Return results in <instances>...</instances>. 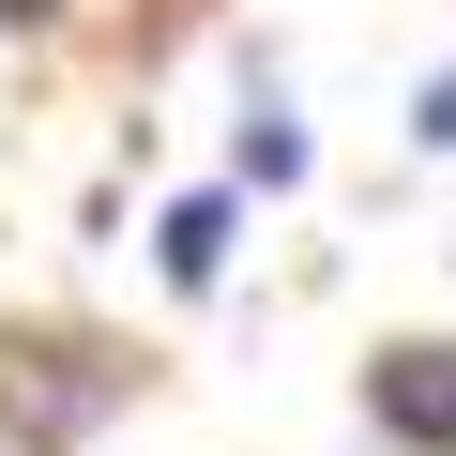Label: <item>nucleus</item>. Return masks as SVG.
I'll return each instance as SVG.
<instances>
[{
    "mask_svg": "<svg viewBox=\"0 0 456 456\" xmlns=\"http://www.w3.org/2000/svg\"><path fill=\"white\" fill-rule=\"evenodd\" d=\"M152 259H167V289H213V274H228V198H167Z\"/></svg>",
    "mask_w": 456,
    "mask_h": 456,
    "instance_id": "obj_3",
    "label": "nucleus"
},
{
    "mask_svg": "<svg viewBox=\"0 0 456 456\" xmlns=\"http://www.w3.org/2000/svg\"><path fill=\"white\" fill-rule=\"evenodd\" d=\"M107 395H122V365L77 350V335H61V350H0V426H16V441H77Z\"/></svg>",
    "mask_w": 456,
    "mask_h": 456,
    "instance_id": "obj_1",
    "label": "nucleus"
},
{
    "mask_svg": "<svg viewBox=\"0 0 456 456\" xmlns=\"http://www.w3.org/2000/svg\"><path fill=\"white\" fill-rule=\"evenodd\" d=\"M244 183H305V137H289V122H274V107H259V122H244Z\"/></svg>",
    "mask_w": 456,
    "mask_h": 456,
    "instance_id": "obj_4",
    "label": "nucleus"
},
{
    "mask_svg": "<svg viewBox=\"0 0 456 456\" xmlns=\"http://www.w3.org/2000/svg\"><path fill=\"white\" fill-rule=\"evenodd\" d=\"M411 137H426V152H456V61H441V77L411 92Z\"/></svg>",
    "mask_w": 456,
    "mask_h": 456,
    "instance_id": "obj_5",
    "label": "nucleus"
},
{
    "mask_svg": "<svg viewBox=\"0 0 456 456\" xmlns=\"http://www.w3.org/2000/svg\"><path fill=\"white\" fill-rule=\"evenodd\" d=\"M365 411H380V441H411V456H456V335H411V350H380V365H365Z\"/></svg>",
    "mask_w": 456,
    "mask_h": 456,
    "instance_id": "obj_2",
    "label": "nucleus"
}]
</instances>
